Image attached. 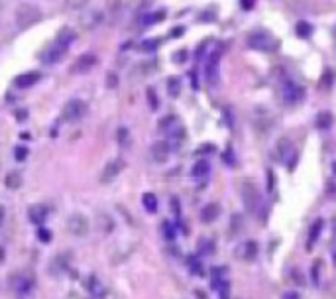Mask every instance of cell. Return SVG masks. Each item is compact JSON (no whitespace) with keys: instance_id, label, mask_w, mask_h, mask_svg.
Listing matches in <instances>:
<instances>
[{"instance_id":"obj_1","label":"cell","mask_w":336,"mask_h":299,"mask_svg":"<svg viewBox=\"0 0 336 299\" xmlns=\"http://www.w3.org/2000/svg\"><path fill=\"white\" fill-rule=\"evenodd\" d=\"M73 40H75V32H73V30H69V28L61 30V32L57 34L56 42L40 55V59H42L44 63H57V61L67 53L69 44H71Z\"/></svg>"},{"instance_id":"obj_2","label":"cell","mask_w":336,"mask_h":299,"mask_svg":"<svg viewBox=\"0 0 336 299\" xmlns=\"http://www.w3.org/2000/svg\"><path fill=\"white\" fill-rule=\"evenodd\" d=\"M40 20H42V10L34 4H22L14 12V22L18 26V30H28L30 26L38 24Z\"/></svg>"},{"instance_id":"obj_3","label":"cell","mask_w":336,"mask_h":299,"mask_svg":"<svg viewBox=\"0 0 336 299\" xmlns=\"http://www.w3.org/2000/svg\"><path fill=\"white\" fill-rule=\"evenodd\" d=\"M248 46L252 50H258V51H266V53H272L280 48V40H276L270 32L266 30H258L254 34L248 36Z\"/></svg>"},{"instance_id":"obj_4","label":"cell","mask_w":336,"mask_h":299,"mask_svg":"<svg viewBox=\"0 0 336 299\" xmlns=\"http://www.w3.org/2000/svg\"><path fill=\"white\" fill-rule=\"evenodd\" d=\"M242 201H244L246 211L256 213V209L260 205V193H258V185L252 179H246L242 183Z\"/></svg>"},{"instance_id":"obj_5","label":"cell","mask_w":336,"mask_h":299,"mask_svg":"<svg viewBox=\"0 0 336 299\" xmlns=\"http://www.w3.org/2000/svg\"><path fill=\"white\" fill-rule=\"evenodd\" d=\"M85 114H87V102L81 99H73L63 106L61 118H63L65 122H75V120L83 118Z\"/></svg>"},{"instance_id":"obj_6","label":"cell","mask_w":336,"mask_h":299,"mask_svg":"<svg viewBox=\"0 0 336 299\" xmlns=\"http://www.w3.org/2000/svg\"><path fill=\"white\" fill-rule=\"evenodd\" d=\"M281 95L287 104H297L305 99V89L301 85H297L293 79H287L281 83Z\"/></svg>"},{"instance_id":"obj_7","label":"cell","mask_w":336,"mask_h":299,"mask_svg":"<svg viewBox=\"0 0 336 299\" xmlns=\"http://www.w3.org/2000/svg\"><path fill=\"white\" fill-rule=\"evenodd\" d=\"M67 228H69V232H71L73 236L83 238V236H87V232H89V219H87L85 215H81V213H75V215L69 217Z\"/></svg>"},{"instance_id":"obj_8","label":"cell","mask_w":336,"mask_h":299,"mask_svg":"<svg viewBox=\"0 0 336 299\" xmlns=\"http://www.w3.org/2000/svg\"><path fill=\"white\" fill-rule=\"evenodd\" d=\"M224 48L219 46L217 50L211 53L209 57V63H207V79L211 85H217L219 83V63H221V57H223Z\"/></svg>"},{"instance_id":"obj_9","label":"cell","mask_w":336,"mask_h":299,"mask_svg":"<svg viewBox=\"0 0 336 299\" xmlns=\"http://www.w3.org/2000/svg\"><path fill=\"white\" fill-rule=\"evenodd\" d=\"M95 65H97V55L85 53V55H81V57L75 61V65L71 67V71H73V73H87V71H91Z\"/></svg>"},{"instance_id":"obj_10","label":"cell","mask_w":336,"mask_h":299,"mask_svg":"<svg viewBox=\"0 0 336 299\" xmlns=\"http://www.w3.org/2000/svg\"><path fill=\"white\" fill-rule=\"evenodd\" d=\"M213 288L219 292L221 298L228 296V280L224 276V268H215L213 270Z\"/></svg>"},{"instance_id":"obj_11","label":"cell","mask_w":336,"mask_h":299,"mask_svg":"<svg viewBox=\"0 0 336 299\" xmlns=\"http://www.w3.org/2000/svg\"><path fill=\"white\" fill-rule=\"evenodd\" d=\"M124 169V161L122 159H114V161H111L105 169H103V175H101V181L103 183H111V181H114L116 177H118V173Z\"/></svg>"},{"instance_id":"obj_12","label":"cell","mask_w":336,"mask_h":299,"mask_svg":"<svg viewBox=\"0 0 336 299\" xmlns=\"http://www.w3.org/2000/svg\"><path fill=\"white\" fill-rule=\"evenodd\" d=\"M40 79H42V73H40V71H30V73H22V75H18V77H16V81H14V85H16L18 89H28V87L36 85Z\"/></svg>"},{"instance_id":"obj_13","label":"cell","mask_w":336,"mask_h":299,"mask_svg":"<svg viewBox=\"0 0 336 299\" xmlns=\"http://www.w3.org/2000/svg\"><path fill=\"white\" fill-rule=\"evenodd\" d=\"M169 144L168 142H164V140H160V142H156L152 150H150V155H152V159L154 161H158V163H164L166 159L169 157Z\"/></svg>"},{"instance_id":"obj_14","label":"cell","mask_w":336,"mask_h":299,"mask_svg":"<svg viewBox=\"0 0 336 299\" xmlns=\"http://www.w3.org/2000/svg\"><path fill=\"white\" fill-rule=\"evenodd\" d=\"M48 207L46 205H32L28 209V217H30V223L34 224H44V221L48 219Z\"/></svg>"},{"instance_id":"obj_15","label":"cell","mask_w":336,"mask_h":299,"mask_svg":"<svg viewBox=\"0 0 336 299\" xmlns=\"http://www.w3.org/2000/svg\"><path fill=\"white\" fill-rule=\"evenodd\" d=\"M323 226H325V221H323V219H317V221L311 224L309 240H307V248L309 250L315 248V244H317V240H319V236H321V232H323Z\"/></svg>"},{"instance_id":"obj_16","label":"cell","mask_w":336,"mask_h":299,"mask_svg":"<svg viewBox=\"0 0 336 299\" xmlns=\"http://www.w3.org/2000/svg\"><path fill=\"white\" fill-rule=\"evenodd\" d=\"M219 215H221V209H219V205L211 203V205H207V207L203 209V213H201V219H203V223H213V221H215Z\"/></svg>"},{"instance_id":"obj_17","label":"cell","mask_w":336,"mask_h":299,"mask_svg":"<svg viewBox=\"0 0 336 299\" xmlns=\"http://www.w3.org/2000/svg\"><path fill=\"white\" fill-rule=\"evenodd\" d=\"M4 183H6V187L12 189V191L20 189V187H22V173H20V171H10V173L6 175V179H4Z\"/></svg>"},{"instance_id":"obj_18","label":"cell","mask_w":336,"mask_h":299,"mask_svg":"<svg viewBox=\"0 0 336 299\" xmlns=\"http://www.w3.org/2000/svg\"><path fill=\"white\" fill-rule=\"evenodd\" d=\"M87 290H89L95 298H103V296H107V290L99 284V280H97L95 276H91V278H89V282H87Z\"/></svg>"},{"instance_id":"obj_19","label":"cell","mask_w":336,"mask_h":299,"mask_svg":"<svg viewBox=\"0 0 336 299\" xmlns=\"http://www.w3.org/2000/svg\"><path fill=\"white\" fill-rule=\"evenodd\" d=\"M291 151H293V144L287 140V138H281L278 142V155H280L281 161H285L287 157H291Z\"/></svg>"},{"instance_id":"obj_20","label":"cell","mask_w":336,"mask_h":299,"mask_svg":"<svg viewBox=\"0 0 336 299\" xmlns=\"http://www.w3.org/2000/svg\"><path fill=\"white\" fill-rule=\"evenodd\" d=\"M209 171H211V165H209V161H207V159H199V161L193 165V169H191V175H193V177H205Z\"/></svg>"},{"instance_id":"obj_21","label":"cell","mask_w":336,"mask_h":299,"mask_svg":"<svg viewBox=\"0 0 336 299\" xmlns=\"http://www.w3.org/2000/svg\"><path fill=\"white\" fill-rule=\"evenodd\" d=\"M142 205L146 207L148 213H156L158 211V197L154 193H144L142 195Z\"/></svg>"},{"instance_id":"obj_22","label":"cell","mask_w":336,"mask_h":299,"mask_svg":"<svg viewBox=\"0 0 336 299\" xmlns=\"http://www.w3.org/2000/svg\"><path fill=\"white\" fill-rule=\"evenodd\" d=\"M333 122H335V118H333V114L331 112H321L319 116H317V126L319 128H325V130H329L331 126H333Z\"/></svg>"},{"instance_id":"obj_23","label":"cell","mask_w":336,"mask_h":299,"mask_svg":"<svg viewBox=\"0 0 336 299\" xmlns=\"http://www.w3.org/2000/svg\"><path fill=\"white\" fill-rule=\"evenodd\" d=\"M295 30H297L299 38H309V36H311V32H313V26H311V24H307V22H299Z\"/></svg>"},{"instance_id":"obj_24","label":"cell","mask_w":336,"mask_h":299,"mask_svg":"<svg viewBox=\"0 0 336 299\" xmlns=\"http://www.w3.org/2000/svg\"><path fill=\"white\" fill-rule=\"evenodd\" d=\"M164 18H166V12L160 10V12H156V14H150L148 18H144L142 24H146V26H148V24H156V22H162Z\"/></svg>"},{"instance_id":"obj_25","label":"cell","mask_w":336,"mask_h":299,"mask_svg":"<svg viewBox=\"0 0 336 299\" xmlns=\"http://www.w3.org/2000/svg\"><path fill=\"white\" fill-rule=\"evenodd\" d=\"M168 89H169V95H171V97H177V95H179L181 83H179V79H177V77H171V79H169Z\"/></svg>"},{"instance_id":"obj_26","label":"cell","mask_w":336,"mask_h":299,"mask_svg":"<svg viewBox=\"0 0 336 299\" xmlns=\"http://www.w3.org/2000/svg\"><path fill=\"white\" fill-rule=\"evenodd\" d=\"M87 2H89V0H65V6H67L69 10H81V8L87 6Z\"/></svg>"},{"instance_id":"obj_27","label":"cell","mask_w":336,"mask_h":299,"mask_svg":"<svg viewBox=\"0 0 336 299\" xmlns=\"http://www.w3.org/2000/svg\"><path fill=\"white\" fill-rule=\"evenodd\" d=\"M162 42L158 40V38H154V40H146V42H142V50L144 51H154L158 50V46H160Z\"/></svg>"},{"instance_id":"obj_28","label":"cell","mask_w":336,"mask_h":299,"mask_svg":"<svg viewBox=\"0 0 336 299\" xmlns=\"http://www.w3.org/2000/svg\"><path fill=\"white\" fill-rule=\"evenodd\" d=\"M162 230H164V234H166L168 240H173V238H175V230H173V226H171L169 223H164V224H162Z\"/></svg>"},{"instance_id":"obj_29","label":"cell","mask_w":336,"mask_h":299,"mask_svg":"<svg viewBox=\"0 0 336 299\" xmlns=\"http://www.w3.org/2000/svg\"><path fill=\"white\" fill-rule=\"evenodd\" d=\"M128 138H130V136H128V130H126V128H120V130H118V142H120V146H126V144H128Z\"/></svg>"},{"instance_id":"obj_30","label":"cell","mask_w":336,"mask_h":299,"mask_svg":"<svg viewBox=\"0 0 336 299\" xmlns=\"http://www.w3.org/2000/svg\"><path fill=\"white\" fill-rule=\"evenodd\" d=\"M38 238H40V242H50L52 240V232L46 230V228H40L38 230Z\"/></svg>"},{"instance_id":"obj_31","label":"cell","mask_w":336,"mask_h":299,"mask_svg":"<svg viewBox=\"0 0 336 299\" xmlns=\"http://www.w3.org/2000/svg\"><path fill=\"white\" fill-rule=\"evenodd\" d=\"M189 264H191V272H193V274H199V276L203 274V270H201V264H199L195 258H189Z\"/></svg>"},{"instance_id":"obj_32","label":"cell","mask_w":336,"mask_h":299,"mask_svg":"<svg viewBox=\"0 0 336 299\" xmlns=\"http://www.w3.org/2000/svg\"><path fill=\"white\" fill-rule=\"evenodd\" d=\"M14 155H16V159H26V155H28V150L26 148H22V146H18V148L14 150Z\"/></svg>"},{"instance_id":"obj_33","label":"cell","mask_w":336,"mask_h":299,"mask_svg":"<svg viewBox=\"0 0 336 299\" xmlns=\"http://www.w3.org/2000/svg\"><path fill=\"white\" fill-rule=\"evenodd\" d=\"M148 100H150V104H152V108H158V99H156V95H154V89H148Z\"/></svg>"},{"instance_id":"obj_34","label":"cell","mask_w":336,"mask_h":299,"mask_svg":"<svg viewBox=\"0 0 336 299\" xmlns=\"http://www.w3.org/2000/svg\"><path fill=\"white\" fill-rule=\"evenodd\" d=\"M319 266H321V262L317 260V262H315V266H313V280H315V284L319 282Z\"/></svg>"},{"instance_id":"obj_35","label":"cell","mask_w":336,"mask_h":299,"mask_svg":"<svg viewBox=\"0 0 336 299\" xmlns=\"http://www.w3.org/2000/svg\"><path fill=\"white\" fill-rule=\"evenodd\" d=\"M109 87H116V75L114 73H109Z\"/></svg>"},{"instance_id":"obj_36","label":"cell","mask_w":336,"mask_h":299,"mask_svg":"<svg viewBox=\"0 0 336 299\" xmlns=\"http://www.w3.org/2000/svg\"><path fill=\"white\" fill-rule=\"evenodd\" d=\"M173 36H175V38L183 36V28H177V30H173Z\"/></svg>"},{"instance_id":"obj_37","label":"cell","mask_w":336,"mask_h":299,"mask_svg":"<svg viewBox=\"0 0 336 299\" xmlns=\"http://www.w3.org/2000/svg\"><path fill=\"white\" fill-rule=\"evenodd\" d=\"M175 59H185V51H181V53H177V55H175Z\"/></svg>"},{"instance_id":"obj_38","label":"cell","mask_w":336,"mask_h":299,"mask_svg":"<svg viewBox=\"0 0 336 299\" xmlns=\"http://www.w3.org/2000/svg\"><path fill=\"white\" fill-rule=\"evenodd\" d=\"M2 221H4V209L0 207V226H2Z\"/></svg>"},{"instance_id":"obj_39","label":"cell","mask_w":336,"mask_h":299,"mask_svg":"<svg viewBox=\"0 0 336 299\" xmlns=\"http://www.w3.org/2000/svg\"><path fill=\"white\" fill-rule=\"evenodd\" d=\"M285 298H297V294H295V292H289V294H285Z\"/></svg>"},{"instance_id":"obj_40","label":"cell","mask_w":336,"mask_h":299,"mask_svg":"<svg viewBox=\"0 0 336 299\" xmlns=\"http://www.w3.org/2000/svg\"><path fill=\"white\" fill-rule=\"evenodd\" d=\"M333 262H335V266H336V248H335V252H333Z\"/></svg>"}]
</instances>
